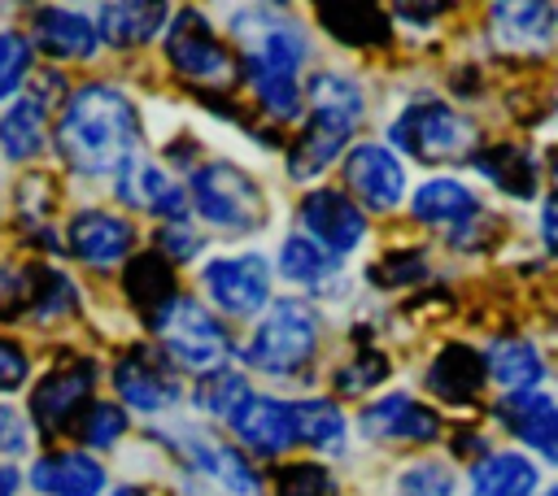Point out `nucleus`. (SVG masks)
<instances>
[{
    "mask_svg": "<svg viewBox=\"0 0 558 496\" xmlns=\"http://www.w3.org/2000/svg\"><path fill=\"white\" fill-rule=\"evenodd\" d=\"M135 104L109 83H87L65 100L57 122V152L78 174H109L135 161Z\"/></svg>",
    "mask_w": 558,
    "mask_h": 496,
    "instance_id": "nucleus-1",
    "label": "nucleus"
},
{
    "mask_svg": "<svg viewBox=\"0 0 558 496\" xmlns=\"http://www.w3.org/2000/svg\"><path fill=\"white\" fill-rule=\"evenodd\" d=\"M301 61H305V39L301 30L275 22L248 35L244 44V74L257 91V104L275 122H296L305 96H301Z\"/></svg>",
    "mask_w": 558,
    "mask_h": 496,
    "instance_id": "nucleus-2",
    "label": "nucleus"
},
{
    "mask_svg": "<svg viewBox=\"0 0 558 496\" xmlns=\"http://www.w3.org/2000/svg\"><path fill=\"white\" fill-rule=\"evenodd\" d=\"M187 200L218 231L244 235V231H257L266 222V191L235 161H209V165H201L192 174V183H187Z\"/></svg>",
    "mask_w": 558,
    "mask_h": 496,
    "instance_id": "nucleus-3",
    "label": "nucleus"
},
{
    "mask_svg": "<svg viewBox=\"0 0 558 496\" xmlns=\"http://www.w3.org/2000/svg\"><path fill=\"white\" fill-rule=\"evenodd\" d=\"M475 139H480L475 122L462 117L458 109L440 104V100H414L392 122V144L401 152H410L414 161H427V165L475 157Z\"/></svg>",
    "mask_w": 558,
    "mask_h": 496,
    "instance_id": "nucleus-4",
    "label": "nucleus"
},
{
    "mask_svg": "<svg viewBox=\"0 0 558 496\" xmlns=\"http://www.w3.org/2000/svg\"><path fill=\"white\" fill-rule=\"evenodd\" d=\"M318 352V313L301 300H279L270 313L253 326V339L244 348L248 365L262 374H296Z\"/></svg>",
    "mask_w": 558,
    "mask_h": 496,
    "instance_id": "nucleus-5",
    "label": "nucleus"
},
{
    "mask_svg": "<svg viewBox=\"0 0 558 496\" xmlns=\"http://www.w3.org/2000/svg\"><path fill=\"white\" fill-rule=\"evenodd\" d=\"M157 339H161V352L174 357L183 370H196V374H218V365L227 361L231 344H227V331L218 326V318L209 309H201L196 300L187 296H174L157 318Z\"/></svg>",
    "mask_w": 558,
    "mask_h": 496,
    "instance_id": "nucleus-6",
    "label": "nucleus"
},
{
    "mask_svg": "<svg viewBox=\"0 0 558 496\" xmlns=\"http://www.w3.org/2000/svg\"><path fill=\"white\" fill-rule=\"evenodd\" d=\"M170 444H174L179 457L187 461V474H192L196 483L214 487L218 496H262L257 470H253L235 448H227L222 439H214V435H205V431H196V426H183V431H174Z\"/></svg>",
    "mask_w": 558,
    "mask_h": 496,
    "instance_id": "nucleus-7",
    "label": "nucleus"
},
{
    "mask_svg": "<svg viewBox=\"0 0 558 496\" xmlns=\"http://www.w3.org/2000/svg\"><path fill=\"white\" fill-rule=\"evenodd\" d=\"M166 57L170 65L187 78V83H205V87H227L235 78V57L231 48L196 17V13H183L170 35H166Z\"/></svg>",
    "mask_w": 558,
    "mask_h": 496,
    "instance_id": "nucleus-8",
    "label": "nucleus"
},
{
    "mask_svg": "<svg viewBox=\"0 0 558 496\" xmlns=\"http://www.w3.org/2000/svg\"><path fill=\"white\" fill-rule=\"evenodd\" d=\"M201 283L209 292V300L231 313V318H248L266 305L270 296V265L257 252H240V257H218L201 270Z\"/></svg>",
    "mask_w": 558,
    "mask_h": 496,
    "instance_id": "nucleus-9",
    "label": "nucleus"
},
{
    "mask_svg": "<svg viewBox=\"0 0 558 496\" xmlns=\"http://www.w3.org/2000/svg\"><path fill=\"white\" fill-rule=\"evenodd\" d=\"M113 387H118L122 405L144 409V413H161L170 400H179V379L166 365V352L153 344H135L126 357H118Z\"/></svg>",
    "mask_w": 558,
    "mask_h": 496,
    "instance_id": "nucleus-10",
    "label": "nucleus"
},
{
    "mask_svg": "<svg viewBox=\"0 0 558 496\" xmlns=\"http://www.w3.org/2000/svg\"><path fill=\"white\" fill-rule=\"evenodd\" d=\"M301 222L310 239L323 244L331 257H344L366 239V213L344 191H331V187H314L301 200Z\"/></svg>",
    "mask_w": 558,
    "mask_h": 496,
    "instance_id": "nucleus-11",
    "label": "nucleus"
},
{
    "mask_svg": "<svg viewBox=\"0 0 558 496\" xmlns=\"http://www.w3.org/2000/svg\"><path fill=\"white\" fill-rule=\"evenodd\" d=\"M92 383H96V365L92 361H70V365H57L39 379V387L31 392V413L39 426L48 431H65L70 418L83 409V400L92 396Z\"/></svg>",
    "mask_w": 558,
    "mask_h": 496,
    "instance_id": "nucleus-12",
    "label": "nucleus"
},
{
    "mask_svg": "<svg viewBox=\"0 0 558 496\" xmlns=\"http://www.w3.org/2000/svg\"><path fill=\"white\" fill-rule=\"evenodd\" d=\"M344 178L371 209H397L405 196V170L384 144H357L344 157Z\"/></svg>",
    "mask_w": 558,
    "mask_h": 496,
    "instance_id": "nucleus-13",
    "label": "nucleus"
},
{
    "mask_svg": "<svg viewBox=\"0 0 558 496\" xmlns=\"http://www.w3.org/2000/svg\"><path fill=\"white\" fill-rule=\"evenodd\" d=\"M231 431L262 457H279L296 444V426H292V405L279 396H248V405L231 418Z\"/></svg>",
    "mask_w": 558,
    "mask_h": 496,
    "instance_id": "nucleus-14",
    "label": "nucleus"
},
{
    "mask_svg": "<svg viewBox=\"0 0 558 496\" xmlns=\"http://www.w3.org/2000/svg\"><path fill=\"white\" fill-rule=\"evenodd\" d=\"M131 239H135L131 222L105 209H83L70 222V248L87 265H118L131 252Z\"/></svg>",
    "mask_w": 558,
    "mask_h": 496,
    "instance_id": "nucleus-15",
    "label": "nucleus"
},
{
    "mask_svg": "<svg viewBox=\"0 0 558 496\" xmlns=\"http://www.w3.org/2000/svg\"><path fill=\"white\" fill-rule=\"evenodd\" d=\"M362 431L371 439H414V444H427L440 435V418L432 409H423L414 396L405 392H392L375 405L362 409Z\"/></svg>",
    "mask_w": 558,
    "mask_h": 496,
    "instance_id": "nucleus-16",
    "label": "nucleus"
},
{
    "mask_svg": "<svg viewBox=\"0 0 558 496\" xmlns=\"http://www.w3.org/2000/svg\"><path fill=\"white\" fill-rule=\"evenodd\" d=\"M31 487L39 496H100L105 466L87 452H48L31 466Z\"/></svg>",
    "mask_w": 558,
    "mask_h": 496,
    "instance_id": "nucleus-17",
    "label": "nucleus"
},
{
    "mask_svg": "<svg viewBox=\"0 0 558 496\" xmlns=\"http://www.w3.org/2000/svg\"><path fill=\"white\" fill-rule=\"evenodd\" d=\"M35 44L57 61H87L100 44V30L78 9H35Z\"/></svg>",
    "mask_w": 558,
    "mask_h": 496,
    "instance_id": "nucleus-18",
    "label": "nucleus"
},
{
    "mask_svg": "<svg viewBox=\"0 0 558 496\" xmlns=\"http://www.w3.org/2000/svg\"><path fill=\"white\" fill-rule=\"evenodd\" d=\"M118 196L126 204H140V209H153L170 222H183L187 213V191L161 170V165H148V161H131L122 174H118Z\"/></svg>",
    "mask_w": 558,
    "mask_h": 496,
    "instance_id": "nucleus-19",
    "label": "nucleus"
},
{
    "mask_svg": "<svg viewBox=\"0 0 558 496\" xmlns=\"http://www.w3.org/2000/svg\"><path fill=\"white\" fill-rule=\"evenodd\" d=\"M488 370H484V357L471 348V344H445L436 352V361L427 365V387L449 400V405H466L480 396Z\"/></svg>",
    "mask_w": 558,
    "mask_h": 496,
    "instance_id": "nucleus-20",
    "label": "nucleus"
},
{
    "mask_svg": "<svg viewBox=\"0 0 558 496\" xmlns=\"http://www.w3.org/2000/svg\"><path fill=\"white\" fill-rule=\"evenodd\" d=\"M484 370L506 396H532L545 379V357L527 339H497L484 352Z\"/></svg>",
    "mask_w": 558,
    "mask_h": 496,
    "instance_id": "nucleus-21",
    "label": "nucleus"
},
{
    "mask_svg": "<svg viewBox=\"0 0 558 496\" xmlns=\"http://www.w3.org/2000/svg\"><path fill=\"white\" fill-rule=\"evenodd\" d=\"M501 422L527 444V448H536L545 461H554L558 466V409H554V400H545V396H506L501 400Z\"/></svg>",
    "mask_w": 558,
    "mask_h": 496,
    "instance_id": "nucleus-22",
    "label": "nucleus"
},
{
    "mask_svg": "<svg viewBox=\"0 0 558 496\" xmlns=\"http://www.w3.org/2000/svg\"><path fill=\"white\" fill-rule=\"evenodd\" d=\"M48 139V100L44 96H17V104L0 117V152L9 161H31Z\"/></svg>",
    "mask_w": 558,
    "mask_h": 496,
    "instance_id": "nucleus-23",
    "label": "nucleus"
},
{
    "mask_svg": "<svg viewBox=\"0 0 558 496\" xmlns=\"http://www.w3.org/2000/svg\"><path fill=\"white\" fill-rule=\"evenodd\" d=\"M166 4H140V0H126V4H100L96 9V30L100 39L118 44V48H135V44H148L161 26H166Z\"/></svg>",
    "mask_w": 558,
    "mask_h": 496,
    "instance_id": "nucleus-24",
    "label": "nucleus"
},
{
    "mask_svg": "<svg viewBox=\"0 0 558 496\" xmlns=\"http://www.w3.org/2000/svg\"><path fill=\"white\" fill-rule=\"evenodd\" d=\"M554 26L549 4H493V35L506 52H541Z\"/></svg>",
    "mask_w": 558,
    "mask_h": 496,
    "instance_id": "nucleus-25",
    "label": "nucleus"
},
{
    "mask_svg": "<svg viewBox=\"0 0 558 496\" xmlns=\"http://www.w3.org/2000/svg\"><path fill=\"white\" fill-rule=\"evenodd\" d=\"M349 135H353L349 126L310 113V122H305V131L296 135V148H292V157H288V174H292V178H314V174H323V170L344 152Z\"/></svg>",
    "mask_w": 558,
    "mask_h": 496,
    "instance_id": "nucleus-26",
    "label": "nucleus"
},
{
    "mask_svg": "<svg viewBox=\"0 0 558 496\" xmlns=\"http://www.w3.org/2000/svg\"><path fill=\"white\" fill-rule=\"evenodd\" d=\"M410 213L427 226H458L466 218L480 213V200L458 183V178H427L414 200H410Z\"/></svg>",
    "mask_w": 558,
    "mask_h": 496,
    "instance_id": "nucleus-27",
    "label": "nucleus"
},
{
    "mask_svg": "<svg viewBox=\"0 0 558 496\" xmlns=\"http://www.w3.org/2000/svg\"><path fill=\"white\" fill-rule=\"evenodd\" d=\"M305 100H310V113H314V117L340 122V126H349V131H353V126L362 122V113H366L362 87H357L353 78H344V74H331V70H318V74L310 78Z\"/></svg>",
    "mask_w": 558,
    "mask_h": 496,
    "instance_id": "nucleus-28",
    "label": "nucleus"
},
{
    "mask_svg": "<svg viewBox=\"0 0 558 496\" xmlns=\"http://www.w3.org/2000/svg\"><path fill=\"white\" fill-rule=\"evenodd\" d=\"M536 466L523 452H493L471 470V496H532Z\"/></svg>",
    "mask_w": 558,
    "mask_h": 496,
    "instance_id": "nucleus-29",
    "label": "nucleus"
},
{
    "mask_svg": "<svg viewBox=\"0 0 558 496\" xmlns=\"http://www.w3.org/2000/svg\"><path fill=\"white\" fill-rule=\"evenodd\" d=\"M279 274L296 287L323 292L336 278V257L323 244H314L310 235H288L283 248H279Z\"/></svg>",
    "mask_w": 558,
    "mask_h": 496,
    "instance_id": "nucleus-30",
    "label": "nucleus"
},
{
    "mask_svg": "<svg viewBox=\"0 0 558 496\" xmlns=\"http://www.w3.org/2000/svg\"><path fill=\"white\" fill-rule=\"evenodd\" d=\"M122 287H126L131 305H135L140 313H148V318H157V313H161V309L174 300V278H170L166 261H157V252L135 257V261L126 265Z\"/></svg>",
    "mask_w": 558,
    "mask_h": 496,
    "instance_id": "nucleus-31",
    "label": "nucleus"
},
{
    "mask_svg": "<svg viewBox=\"0 0 558 496\" xmlns=\"http://www.w3.org/2000/svg\"><path fill=\"white\" fill-rule=\"evenodd\" d=\"M292 426H296V439L310 448H327V452L344 448V413L323 396L292 400Z\"/></svg>",
    "mask_w": 558,
    "mask_h": 496,
    "instance_id": "nucleus-32",
    "label": "nucleus"
},
{
    "mask_svg": "<svg viewBox=\"0 0 558 496\" xmlns=\"http://www.w3.org/2000/svg\"><path fill=\"white\" fill-rule=\"evenodd\" d=\"M475 170L484 174V178H493L501 191H510V196H532L536 191V170H532V161L519 152V148H510V144H497V148H488V152H475Z\"/></svg>",
    "mask_w": 558,
    "mask_h": 496,
    "instance_id": "nucleus-33",
    "label": "nucleus"
},
{
    "mask_svg": "<svg viewBox=\"0 0 558 496\" xmlns=\"http://www.w3.org/2000/svg\"><path fill=\"white\" fill-rule=\"evenodd\" d=\"M323 22L344 44H388V22L371 4H336V9H323Z\"/></svg>",
    "mask_w": 558,
    "mask_h": 496,
    "instance_id": "nucleus-34",
    "label": "nucleus"
},
{
    "mask_svg": "<svg viewBox=\"0 0 558 496\" xmlns=\"http://www.w3.org/2000/svg\"><path fill=\"white\" fill-rule=\"evenodd\" d=\"M248 396H253V387H248V379L235 374V370H218V374L201 379V387H196V405H201L205 413L222 418V422H231V418L248 405Z\"/></svg>",
    "mask_w": 558,
    "mask_h": 496,
    "instance_id": "nucleus-35",
    "label": "nucleus"
},
{
    "mask_svg": "<svg viewBox=\"0 0 558 496\" xmlns=\"http://www.w3.org/2000/svg\"><path fill=\"white\" fill-rule=\"evenodd\" d=\"M392 496H453V474L440 461H414L397 474Z\"/></svg>",
    "mask_w": 558,
    "mask_h": 496,
    "instance_id": "nucleus-36",
    "label": "nucleus"
},
{
    "mask_svg": "<svg viewBox=\"0 0 558 496\" xmlns=\"http://www.w3.org/2000/svg\"><path fill=\"white\" fill-rule=\"evenodd\" d=\"M31 74V39L22 30H0V100L17 96Z\"/></svg>",
    "mask_w": 558,
    "mask_h": 496,
    "instance_id": "nucleus-37",
    "label": "nucleus"
},
{
    "mask_svg": "<svg viewBox=\"0 0 558 496\" xmlns=\"http://www.w3.org/2000/svg\"><path fill=\"white\" fill-rule=\"evenodd\" d=\"M275 496H336V479H331V470H323L314 461H296V466L279 470Z\"/></svg>",
    "mask_w": 558,
    "mask_h": 496,
    "instance_id": "nucleus-38",
    "label": "nucleus"
},
{
    "mask_svg": "<svg viewBox=\"0 0 558 496\" xmlns=\"http://www.w3.org/2000/svg\"><path fill=\"white\" fill-rule=\"evenodd\" d=\"M384 374H388V361H384L375 348H362L349 365H340V370H336V387H340L344 396H357V392L375 387Z\"/></svg>",
    "mask_w": 558,
    "mask_h": 496,
    "instance_id": "nucleus-39",
    "label": "nucleus"
},
{
    "mask_svg": "<svg viewBox=\"0 0 558 496\" xmlns=\"http://www.w3.org/2000/svg\"><path fill=\"white\" fill-rule=\"evenodd\" d=\"M31 309H35L39 322H48V318L74 309V287H70V278L57 274V270H52V274H39V287H35V296H31Z\"/></svg>",
    "mask_w": 558,
    "mask_h": 496,
    "instance_id": "nucleus-40",
    "label": "nucleus"
},
{
    "mask_svg": "<svg viewBox=\"0 0 558 496\" xmlns=\"http://www.w3.org/2000/svg\"><path fill=\"white\" fill-rule=\"evenodd\" d=\"M122 431H126V413L113 405H92L83 418V444L87 448H109Z\"/></svg>",
    "mask_w": 558,
    "mask_h": 496,
    "instance_id": "nucleus-41",
    "label": "nucleus"
},
{
    "mask_svg": "<svg viewBox=\"0 0 558 496\" xmlns=\"http://www.w3.org/2000/svg\"><path fill=\"white\" fill-rule=\"evenodd\" d=\"M31 452V422L26 413L0 405V457H26Z\"/></svg>",
    "mask_w": 558,
    "mask_h": 496,
    "instance_id": "nucleus-42",
    "label": "nucleus"
},
{
    "mask_svg": "<svg viewBox=\"0 0 558 496\" xmlns=\"http://www.w3.org/2000/svg\"><path fill=\"white\" fill-rule=\"evenodd\" d=\"M371 274H375V283H384V287H392V283H410V278L423 274V257H418V252H392V257L379 261Z\"/></svg>",
    "mask_w": 558,
    "mask_h": 496,
    "instance_id": "nucleus-43",
    "label": "nucleus"
},
{
    "mask_svg": "<svg viewBox=\"0 0 558 496\" xmlns=\"http://www.w3.org/2000/svg\"><path fill=\"white\" fill-rule=\"evenodd\" d=\"M26 352L13 339H0V392H17L26 383Z\"/></svg>",
    "mask_w": 558,
    "mask_h": 496,
    "instance_id": "nucleus-44",
    "label": "nucleus"
},
{
    "mask_svg": "<svg viewBox=\"0 0 558 496\" xmlns=\"http://www.w3.org/2000/svg\"><path fill=\"white\" fill-rule=\"evenodd\" d=\"M161 252H170V257L187 261V257H196V252H201V235H196L192 226H183V222H170V226L161 231Z\"/></svg>",
    "mask_w": 558,
    "mask_h": 496,
    "instance_id": "nucleus-45",
    "label": "nucleus"
},
{
    "mask_svg": "<svg viewBox=\"0 0 558 496\" xmlns=\"http://www.w3.org/2000/svg\"><path fill=\"white\" fill-rule=\"evenodd\" d=\"M541 239H545L549 252H558V196H549L541 204Z\"/></svg>",
    "mask_w": 558,
    "mask_h": 496,
    "instance_id": "nucleus-46",
    "label": "nucleus"
},
{
    "mask_svg": "<svg viewBox=\"0 0 558 496\" xmlns=\"http://www.w3.org/2000/svg\"><path fill=\"white\" fill-rule=\"evenodd\" d=\"M17 487H22V479H17V470L0 461V496H17Z\"/></svg>",
    "mask_w": 558,
    "mask_h": 496,
    "instance_id": "nucleus-47",
    "label": "nucleus"
},
{
    "mask_svg": "<svg viewBox=\"0 0 558 496\" xmlns=\"http://www.w3.org/2000/svg\"><path fill=\"white\" fill-rule=\"evenodd\" d=\"M113 496H148V492H144V487H131V483H122Z\"/></svg>",
    "mask_w": 558,
    "mask_h": 496,
    "instance_id": "nucleus-48",
    "label": "nucleus"
},
{
    "mask_svg": "<svg viewBox=\"0 0 558 496\" xmlns=\"http://www.w3.org/2000/svg\"><path fill=\"white\" fill-rule=\"evenodd\" d=\"M549 170H554V183H558V152L549 157Z\"/></svg>",
    "mask_w": 558,
    "mask_h": 496,
    "instance_id": "nucleus-49",
    "label": "nucleus"
},
{
    "mask_svg": "<svg viewBox=\"0 0 558 496\" xmlns=\"http://www.w3.org/2000/svg\"><path fill=\"white\" fill-rule=\"evenodd\" d=\"M545 496H558V487H554V492H545Z\"/></svg>",
    "mask_w": 558,
    "mask_h": 496,
    "instance_id": "nucleus-50",
    "label": "nucleus"
}]
</instances>
